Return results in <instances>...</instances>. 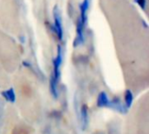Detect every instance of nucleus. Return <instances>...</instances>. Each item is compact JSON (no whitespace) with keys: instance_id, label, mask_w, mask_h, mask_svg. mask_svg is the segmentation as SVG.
Wrapping results in <instances>:
<instances>
[{"instance_id":"1","label":"nucleus","mask_w":149,"mask_h":134,"mask_svg":"<svg viewBox=\"0 0 149 134\" xmlns=\"http://www.w3.org/2000/svg\"><path fill=\"white\" fill-rule=\"evenodd\" d=\"M53 17H54V24H55V31L58 35V37L59 40H62L63 38V28H62V22L60 18V15L57 10V7L54 8L53 10Z\"/></svg>"},{"instance_id":"3","label":"nucleus","mask_w":149,"mask_h":134,"mask_svg":"<svg viewBox=\"0 0 149 134\" xmlns=\"http://www.w3.org/2000/svg\"><path fill=\"white\" fill-rule=\"evenodd\" d=\"M97 105L99 107H110L111 106V101L109 100L107 95L105 92H100L98 100H97Z\"/></svg>"},{"instance_id":"4","label":"nucleus","mask_w":149,"mask_h":134,"mask_svg":"<svg viewBox=\"0 0 149 134\" xmlns=\"http://www.w3.org/2000/svg\"><path fill=\"white\" fill-rule=\"evenodd\" d=\"M83 27H84V24L79 19V21H78V27H77V37H76V42H78L79 44H81L84 42Z\"/></svg>"},{"instance_id":"6","label":"nucleus","mask_w":149,"mask_h":134,"mask_svg":"<svg viewBox=\"0 0 149 134\" xmlns=\"http://www.w3.org/2000/svg\"><path fill=\"white\" fill-rule=\"evenodd\" d=\"M2 95L10 102L11 103H14L15 102V99H16V96H15V92H14V90L12 88L7 90V91H4L3 92H2Z\"/></svg>"},{"instance_id":"10","label":"nucleus","mask_w":149,"mask_h":134,"mask_svg":"<svg viewBox=\"0 0 149 134\" xmlns=\"http://www.w3.org/2000/svg\"><path fill=\"white\" fill-rule=\"evenodd\" d=\"M137 3H138V4L143 9V10H145V5H146V0H135Z\"/></svg>"},{"instance_id":"2","label":"nucleus","mask_w":149,"mask_h":134,"mask_svg":"<svg viewBox=\"0 0 149 134\" xmlns=\"http://www.w3.org/2000/svg\"><path fill=\"white\" fill-rule=\"evenodd\" d=\"M61 63H62V51H61V47L58 46L57 57L53 61V65H54V71H53L54 75H53V77L57 81H58V78L59 77V70H60Z\"/></svg>"},{"instance_id":"9","label":"nucleus","mask_w":149,"mask_h":134,"mask_svg":"<svg viewBox=\"0 0 149 134\" xmlns=\"http://www.w3.org/2000/svg\"><path fill=\"white\" fill-rule=\"evenodd\" d=\"M81 115H82V125H83V128H85L86 126V124H87V108H86V106H84L82 107Z\"/></svg>"},{"instance_id":"5","label":"nucleus","mask_w":149,"mask_h":134,"mask_svg":"<svg viewBox=\"0 0 149 134\" xmlns=\"http://www.w3.org/2000/svg\"><path fill=\"white\" fill-rule=\"evenodd\" d=\"M88 9V0H84L83 3L80 5V10H81V14H80V17L79 20L80 22L85 24L86 23V11Z\"/></svg>"},{"instance_id":"8","label":"nucleus","mask_w":149,"mask_h":134,"mask_svg":"<svg viewBox=\"0 0 149 134\" xmlns=\"http://www.w3.org/2000/svg\"><path fill=\"white\" fill-rule=\"evenodd\" d=\"M50 87H51V92L53 95L54 98L58 97V91H57V80L54 78L52 76L51 78V82H50Z\"/></svg>"},{"instance_id":"7","label":"nucleus","mask_w":149,"mask_h":134,"mask_svg":"<svg viewBox=\"0 0 149 134\" xmlns=\"http://www.w3.org/2000/svg\"><path fill=\"white\" fill-rule=\"evenodd\" d=\"M133 100H134V97H133V93L131 92V91L130 90L126 91V93H125V103H126L127 108H130L131 107Z\"/></svg>"}]
</instances>
